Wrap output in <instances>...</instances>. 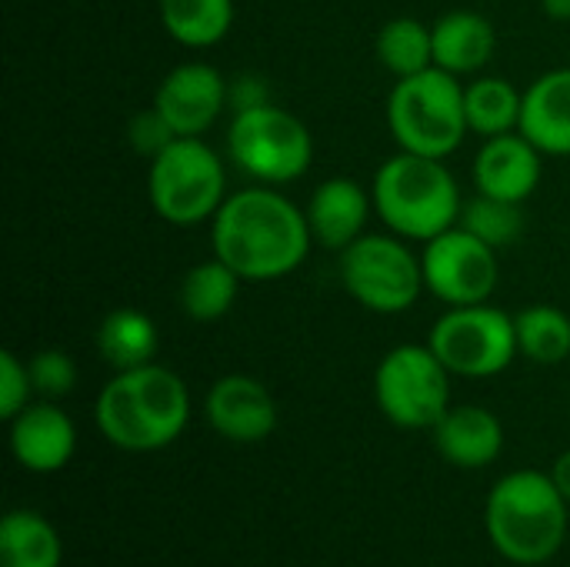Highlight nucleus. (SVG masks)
Listing matches in <instances>:
<instances>
[{"mask_svg":"<svg viewBox=\"0 0 570 567\" xmlns=\"http://www.w3.org/2000/svg\"><path fill=\"white\" fill-rule=\"evenodd\" d=\"M210 247L244 284H267L294 274L307 261L314 234L307 211L287 194L250 184L234 190L214 214Z\"/></svg>","mask_w":570,"mask_h":567,"instance_id":"nucleus-1","label":"nucleus"},{"mask_svg":"<svg viewBox=\"0 0 570 567\" xmlns=\"http://www.w3.org/2000/svg\"><path fill=\"white\" fill-rule=\"evenodd\" d=\"M190 421V391L164 364L114 371L94 401L97 431L120 451L147 454L174 444Z\"/></svg>","mask_w":570,"mask_h":567,"instance_id":"nucleus-2","label":"nucleus"},{"mask_svg":"<svg viewBox=\"0 0 570 567\" xmlns=\"http://www.w3.org/2000/svg\"><path fill=\"white\" fill-rule=\"evenodd\" d=\"M484 525L501 558L524 567L544 565L568 541L570 505L551 475L521 468L491 488Z\"/></svg>","mask_w":570,"mask_h":567,"instance_id":"nucleus-3","label":"nucleus"},{"mask_svg":"<svg viewBox=\"0 0 570 567\" xmlns=\"http://www.w3.org/2000/svg\"><path fill=\"white\" fill-rule=\"evenodd\" d=\"M374 214L381 224L414 244H428L461 221V187L451 167L438 157L397 150L387 157L371 184Z\"/></svg>","mask_w":570,"mask_h":567,"instance_id":"nucleus-4","label":"nucleus"},{"mask_svg":"<svg viewBox=\"0 0 570 567\" xmlns=\"http://www.w3.org/2000/svg\"><path fill=\"white\" fill-rule=\"evenodd\" d=\"M384 114L397 150L421 157L448 160L471 134L464 110V84L441 67L401 77L387 94Z\"/></svg>","mask_w":570,"mask_h":567,"instance_id":"nucleus-5","label":"nucleus"},{"mask_svg":"<svg viewBox=\"0 0 570 567\" xmlns=\"http://www.w3.org/2000/svg\"><path fill=\"white\" fill-rule=\"evenodd\" d=\"M230 197L227 167L204 137H177L147 167V201L174 227L210 224Z\"/></svg>","mask_w":570,"mask_h":567,"instance_id":"nucleus-6","label":"nucleus"},{"mask_svg":"<svg viewBox=\"0 0 570 567\" xmlns=\"http://www.w3.org/2000/svg\"><path fill=\"white\" fill-rule=\"evenodd\" d=\"M227 157L250 180L284 187L311 170L314 137L301 117L277 104H264L257 110L230 114Z\"/></svg>","mask_w":570,"mask_h":567,"instance_id":"nucleus-7","label":"nucleus"},{"mask_svg":"<svg viewBox=\"0 0 570 567\" xmlns=\"http://www.w3.org/2000/svg\"><path fill=\"white\" fill-rule=\"evenodd\" d=\"M341 284L364 311L374 314H404L428 291L421 254L391 231L364 234L341 251Z\"/></svg>","mask_w":570,"mask_h":567,"instance_id":"nucleus-8","label":"nucleus"},{"mask_svg":"<svg viewBox=\"0 0 570 567\" xmlns=\"http://www.w3.org/2000/svg\"><path fill=\"white\" fill-rule=\"evenodd\" d=\"M428 344L454 378L468 381L498 378L521 358L514 317L488 301L448 307L434 321Z\"/></svg>","mask_w":570,"mask_h":567,"instance_id":"nucleus-9","label":"nucleus"},{"mask_svg":"<svg viewBox=\"0 0 570 567\" xmlns=\"http://www.w3.org/2000/svg\"><path fill=\"white\" fill-rule=\"evenodd\" d=\"M451 378L431 344H397L374 371V401L394 428L431 431L451 408Z\"/></svg>","mask_w":570,"mask_h":567,"instance_id":"nucleus-10","label":"nucleus"},{"mask_svg":"<svg viewBox=\"0 0 570 567\" xmlns=\"http://www.w3.org/2000/svg\"><path fill=\"white\" fill-rule=\"evenodd\" d=\"M424 287L448 307L484 304L498 287V251L468 227L454 224L421 251Z\"/></svg>","mask_w":570,"mask_h":567,"instance_id":"nucleus-11","label":"nucleus"},{"mask_svg":"<svg viewBox=\"0 0 570 567\" xmlns=\"http://www.w3.org/2000/svg\"><path fill=\"white\" fill-rule=\"evenodd\" d=\"M154 107L177 137H204L227 110V77L204 60L177 63L157 84Z\"/></svg>","mask_w":570,"mask_h":567,"instance_id":"nucleus-12","label":"nucleus"},{"mask_svg":"<svg viewBox=\"0 0 570 567\" xmlns=\"http://www.w3.org/2000/svg\"><path fill=\"white\" fill-rule=\"evenodd\" d=\"M204 418L224 441L257 444L277 428V401L250 374H224L204 394Z\"/></svg>","mask_w":570,"mask_h":567,"instance_id":"nucleus-13","label":"nucleus"},{"mask_svg":"<svg viewBox=\"0 0 570 567\" xmlns=\"http://www.w3.org/2000/svg\"><path fill=\"white\" fill-rule=\"evenodd\" d=\"M541 160H544V154L521 130L488 137L471 164L474 190L488 194V197L524 204L534 197V190L541 184V174H544Z\"/></svg>","mask_w":570,"mask_h":567,"instance_id":"nucleus-14","label":"nucleus"},{"mask_svg":"<svg viewBox=\"0 0 570 567\" xmlns=\"http://www.w3.org/2000/svg\"><path fill=\"white\" fill-rule=\"evenodd\" d=\"M10 451L20 468L33 475H53L70 465L77 451V428L53 401L27 404L10 421Z\"/></svg>","mask_w":570,"mask_h":567,"instance_id":"nucleus-15","label":"nucleus"},{"mask_svg":"<svg viewBox=\"0 0 570 567\" xmlns=\"http://www.w3.org/2000/svg\"><path fill=\"white\" fill-rule=\"evenodd\" d=\"M304 211H307L314 244L341 254L344 247H351L357 237L367 234L374 197H371V187L357 184L354 177H327L314 187Z\"/></svg>","mask_w":570,"mask_h":567,"instance_id":"nucleus-16","label":"nucleus"},{"mask_svg":"<svg viewBox=\"0 0 570 567\" xmlns=\"http://www.w3.org/2000/svg\"><path fill=\"white\" fill-rule=\"evenodd\" d=\"M438 454L464 471L488 468L504 451V424L494 411L481 404H451L444 418L431 428Z\"/></svg>","mask_w":570,"mask_h":567,"instance_id":"nucleus-17","label":"nucleus"},{"mask_svg":"<svg viewBox=\"0 0 570 567\" xmlns=\"http://www.w3.org/2000/svg\"><path fill=\"white\" fill-rule=\"evenodd\" d=\"M518 130L544 157H570V67L541 74L524 90Z\"/></svg>","mask_w":570,"mask_h":567,"instance_id":"nucleus-18","label":"nucleus"},{"mask_svg":"<svg viewBox=\"0 0 570 567\" xmlns=\"http://www.w3.org/2000/svg\"><path fill=\"white\" fill-rule=\"evenodd\" d=\"M434 33V67L468 77L481 74L498 50L494 23L478 10H448L431 23Z\"/></svg>","mask_w":570,"mask_h":567,"instance_id":"nucleus-19","label":"nucleus"},{"mask_svg":"<svg viewBox=\"0 0 570 567\" xmlns=\"http://www.w3.org/2000/svg\"><path fill=\"white\" fill-rule=\"evenodd\" d=\"M94 348L104 364L114 371H134L157 361L160 351V331L150 314L137 307H117L110 311L94 334Z\"/></svg>","mask_w":570,"mask_h":567,"instance_id":"nucleus-20","label":"nucleus"},{"mask_svg":"<svg viewBox=\"0 0 570 567\" xmlns=\"http://www.w3.org/2000/svg\"><path fill=\"white\" fill-rule=\"evenodd\" d=\"M240 277L220 261V257H207L200 264H194L184 281H180V291H177V304L180 311L197 321V324H214L220 317L230 314V307L237 304V294H240Z\"/></svg>","mask_w":570,"mask_h":567,"instance_id":"nucleus-21","label":"nucleus"},{"mask_svg":"<svg viewBox=\"0 0 570 567\" xmlns=\"http://www.w3.org/2000/svg\"><path fill=\"white\" fill-rule=\"evenodd\" d=\"M157 13L170 40L187 50H207L230 33L234 0H157Z\"/></svg>","mask_w":570,"mask_h":567,"instance_id":"nucleus-22","label":"nucleus"},{"mask_svg":"<svg viewBox=\"0 0 570 567\" xmlns=\"http://www.w3.org/2000/svg\"><path fill=\"white\" fill-rule=\"evenodd\" d=\"M63 541L37 511H10L0 521V567H60Z\"/></svg>","mask_w":570,"mask_h":567,"instance_id":"nucleus-23","label":"nucleus"},{"mask_svg":"<svg viewBox=\"0 0 570 567\" xmlns=\"http://www.w3.org/2000/svg\"><path fill=\"white\" fill-rule=\"evenodd\" d=\"M521 104H524V90H518L508 77L481 74L464 87L468 127H471V134H478L484 140L518 130Z\"/></svg>","mask_w":570,"mask_h":567,"instance_id":"nucleus-24","label":"nucleus"},{"mask_svg":"<svg viewBox=\"0 0 570 567\" xmlns=\"http://www.w3.org/2000/svg\"><path fill=\"white\" fill-rule=\"evenodd\" d=\"M374 53L397 80L414 77L434 67V33L417 17H391L374 37Z\"/></svg>","mask_w":570,"mask_h":567,"instance_id":"nucleus-25","label":"nucleus"},{"mask_svg":"<svg viewBox=\"0 0 570 567\" xmlns=\"http://www.w3.org/2000/svg\"><path fill=\"white\" fill-rule=\"evenodd\" d=\"M518 351L534 364H561L570 358V317L561 307L534 304L514 314Z\"/></svg>","mask_w":570,"mask_h":567,"instance_id":"nucleus-26","label":"nucleus"},{"mask_svg":"<svg viewBox=\"0 0 570 567\" xmlns=\"http://www.w3.org/2000/svg\"><path fill=\"white\" fill-rule=\"evenodd\" d=\"M458 224L468 227L471 234H478L494 251H504V247L518 244V237L524 234V204L478 194L474 201H468L461 207V221Z\"/></svg>","mask_w":570,"mask_h":567,"instance_id":"nucleus-27","label":"nucleus"},{"mask_svg":"<svg viewBox=\"0 0 570 567\" xmlns=\"http://www.w3.org/2000/svg\"><path fill=\"white\" fill-rule=\"evenodd\" d=\"M33 394L43 401H60L77 388V361L60 348H43L27 361Z\"/></svg>","mask_w":570,"mask_h":567,"instance_id":"nucleus-28","label":"nucleus"},{"mask_svg":"<svg viewBox=\"0 0 570 567\" xmlns=\"http://www.w3.org/2000/svg\"><path fill=\"white\" fill-rule=\"evenodd\" d=\"M33 398V384H30V371L27 361H20L13 351L0 354V418L13 421Z\"/></svg>","mask_w":570,"mask_h":567,"instance_id":"nucleus-29","label":"nucleus"},{"mask_svg":"<svg viewBox=\"0 0 570 567\" xmlns=\"http://www.w3.org/2000/svg\"><path fill=\"white\" fill-rule=\"evenodd\" d=\"M127 140H130V147H134L137 154H144V157L150 160V157H157L167 144H174L177 134H174V127L160 117V110L150 104L147 110H140V114L130 120Z\"/></svg>","mask_w":570,"mask_h":567,"instance_id":"nucleus-30","label":"nucleus"},{"mask_svg":"<svg viewBox=\"0 0 570 567\" xmlns=\"http://www.w3.org/2000/svg\"><path fill=\"white\" fill-rule=\"evenodd\" d=\"M264 104H274L271 97V80L257 70H240L234 77H227V110L230 114H244V110H257Z\"/></svg>","mask_w":570,"mask_h":567,"instance_id":"nucleus-31","label":"nucleus"},{"mask_svg":"<svg viewBox=\"0 0 570 567\" xmlns=\"http://www.w3.org/2000/svg\"><path fill=\"white\" fill-rule=\"evenodd\" d=\"M551 478H554V485L561 488V495L568 498V505H570V451H564V454L554 461V468H551Z\"/></svg>","mask_w":570,"mask_h":567,"instance_id":"nucleus-32","label":"nucleus"},{"mask_svg":"<svg viewBox=\"0 0 570 567\" xmlns=\"http://www.w3.org/2000/svg\"><path fill=\"white\" fill-rule=\"evenodd\" d=\"M541 10L558 20V23H568L570 20V0H541Z\"/></svg>","mask_w":570,"mask_h":567,"instance_id":"nucleus-33","label":"nucleus"}]
</instances>
